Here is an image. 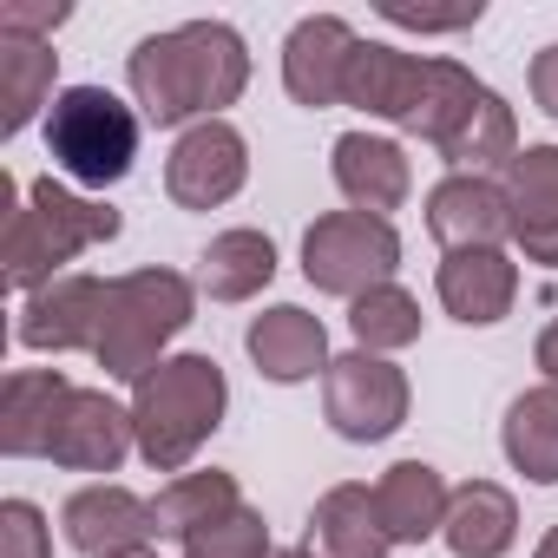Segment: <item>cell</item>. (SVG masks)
Listing matches in <instances>:
<instances>
[{
    "label": "cell",
    "mask_w": 558,
    "mask_h": 558,
    "mask_svg": "<svg viewBox=\"0 0 558 558\" xmlns=\"http://www.w3.org/2000/svg\"><path fill=\"white\" fill-rule=\"evenodd\" d=\"M138 447L132 434V408H119L106 388H73L60 421H53V440H47V460L66 466V473H119V460Z\"/></svg>",
    "instance_id": "cell-10"
},
{
    "label": "cell",
    "mask_w": 558,
    "mask_h": 558,
    "mask_svg": "<svg viewBox=\"0 0 558 558\" xmlns=\"http://www.w3.org/2000/svg\"><path fill=\"white\" fill-rule=\"evenodd\" d=\"M427 230L434 243L453 256V250H499L512 236V210H506V184L493 178H473V171H453L427 191Z\"/></svg>",
    "instance_id": "cell-15"
},
{
    "label": "cell",
    "mask_w": 558,
    "mask_h": 558,
    "mask_svg": "<svg viewBox=\"0 0 558 558\" xmlns=\"http://www.w3.org/2000/svg\"><path fill=\"white\" fill-rule=\"evenodd\" d=\"M243 349H250L256 375L276 381V388H296V381L329 375V329H323V316H310L296 303H276V310L250 316Z\"/></svg>",
    "instance_id": "cell-14"
},
{
    "label": "cell",
    "mask_w": 558,
    "mask_h": 558,
    "mask_svg": "<svg viewBox=\"0 0 558 558\" xmlns=\"http://www.w3.org/2000/svg\"><path fill=\"white\" fill-rule=\"evenodd\" d=\"M243 506V486H236V473H223V466H204V473H178L158 499H151V519H158V538H191L197 525H210V519H223V512H236Z\"/></svg>",
    "instance_id": "cell-26"
},
{
    "label": "cell",
    "mask_w": 558,
    "mask_h": 558,
    "mask_svg": "<svg viewBox=\"0 0 558 558\" xmlns=\"http://www.w3.org/2000/svg\"><path fill=\"white\" fill-rule=\"evenodd\" d=\"M349 329H355V349L395 355V349L421 342V303H414L401 283H381V290H368L362 303H349Z\"/></svg>",
    "instance_id": "cell-27"
},
{
    "label": "cell",
    "mask_w": 558,
    "mask_h": 558,
    "mask_svg": "<svg viewBox=\"0 0 558 558\" xmlns=\"http://www.w3.org/2000/svg\"><path fill=\"white\" fill-rule=\"evenodd\" d=\"M329 171H336V191L349 197V210H368V217H388L408 204L414 191V165L395 138H375V132H342L336 151H329Z\"/></svg>",
    "instance_id": "cell-17"
},
{
    "label": "cell",
    "mask_w": 558,
    "mask_h": 558,
    "mask_svg": "<svg viewBox=\"0 0 558 558\" xmlns=\"http://www.w3.org/2000/svg\"><path fill=\"white\" fill-rule=\"evenodd\" d=\"M53 73H60V53H53V40H27V34H0V132L8 138H21L34 119H40V106H53L60 93H53Z\"/></svg>",
    "instance_id": "cell-24"
},
{
    "label": "cell",
    "mask_w": 558,
    "mask_h": 558,
    "mask_svg": "<svg viewBox=\"0 0 558 558\" xmlns=\"http://www.w3.org/2000/svg\"><path fill=\"white\" fill-rule=\"evenodd\" d=\"M138 132L145 119L106 86H60V99L47 106V158L80 191L119 184L138 158Z\"/></svg>",
    "instance_id": "cell-6"
},
{
    "label": "cell",
    "mask_w": 558,
    "mask_h": 558,
    "mask_svg": "<svg viewBox=\"0 0 558 558\" xmlns=\"http://www.w3.org/2000/svg\"><path fill=\"white\" fill-rule=\"evenodd\" d=\"M0 197H8V250H0V263H8V290L21 296L47 290L53 276H66L60 263L125 230L106 197H80L66 178H34L27 191L14 178H0Z\"/></svg>",
    "instance_id": "cell-3"
},
{
    "label": "cell",
    "mask_w": 558,
    "mask_h": 558,
    "mask_svg": "<svg viewBox=\"0 0 558 558\" xmlns=\"http://www.w3.org/2000/svg\"><path fill=\"white\" fill-rule=\"evenodd\" d=\"M269 551L276 545H269V525L256 506H236V512H223L184 538V558H269Z\"/></svg>",
    "instance_id": "cell-28"
},
{
    "label": "cell",
    "mask_w": 558,
    "mask_h": 558,
    "mask_svg": "<svg viewBox=\"0 0 558 558\" xmlns=\"http://www.w3.org/2000/svg\"><path fill=\"white\" fill-rule=\"evenodd\" d=\"M66 395H73V381L60 368H14L8 388H0V453L47 460V440H53Z\"/></svg>",
    "instance_id": "cell-20"
},
{
    "label": "cell",
    "mask_w": 558,
    "mask_h": 558,
    "mask_svg": "<svg viewBox=\"0 0 558 558\" xmlns=\"http://www.w3.org/2000/svg\"><path fill=\"white\" fill-rule=\"evenodd\" d=\"M243 178H250V145L230 119H204L178 132L171 165H165V191L178 210H217L243 191Z\"/></svg>",
    "instance_id": "cell-9"
},
{
    "label": "cell",
    "mask_w": 558,
    "mask_h": 558,
    "mask_svg": "<svg viewBox=\"0 0 558 558\" xmlns=\"http://www.w3.org/2000/svg\"><path fill=\"white\" fill-rule=\"evenodd\" d=\"M269 276H276V243L263 230H250V223L217 230L204 243V256H197V290L210 303H250V296L269 290Z\"/></svg>",
    "instance_id": "cell-23"
},
{
    "label": "cell",
    "mask_w": 558,
    "mask_h": 558,
    "mask_svg": "<svg viewBox=\"0 0 558 558\" xmlns=\"http://www.w3.org/2000/svg\"><path fill=\"white\" fill-rule=\"evenodd\" d=\"M493 86L473 80L460 60H427V53H401L388 40H362L355 60H349V86H342V106L368 112V119H388L401 125L408 138H427L434 151L480 112Z\"/></svg>",
    "instance_id": "cell-2"
},
{
    "label": "cell",
    "mask_w": 558,
    "mask_h": 558,
    "mask_svg": "<svg viewBox=\"0 0 558 558\" xmlns=\"http://www.w3.org/2000/svg\"><path fill=\"white\" fill-rule=\"evenodd\" d=\"M119 558H158V551H119Z\"/></svg>",
    "instance_id": "cell-36"
},
{
    "label": "cell",
    "mask_w": 558,
    "mask_h": 558,
    "mask_svg": "<svg viewBox=\"0 0 558 558\" xmlns=\"http://www.w3.org/2000/svg\"><path fill=\"white\" fill-rule=\"evenodd\" d=\"M447 506H453V486L440 480V466L427 460H395L381 480H375V512L388 525L395 545H427L447 532Z\"/></svg>",
    "instance_id": "cell-19"
},
{
    "label": "cell",
    "mask_w": 558,
    "mask_h": 558,
    "mask_svg": "<svg viewBox=\"0 0 558 558\" xmlns=\"http://www.w3.org/2000/svg\"><path fill=\"white\" fill-rule=\"evenodd\" d=\"M532 99H538L545 119H558V40L532 53Z\"/></svg>",
    "instance_id": "cell-32"
},
{
    "label": "cell",
    "mask_w": 558,
    "mask_h": 558,
    "mask_svg": "<svg viewBox=\"0 0 558 558\" xmlns=\"http://www.w3.org/2000/svg\"><path fill=\"white\" fill-rule=\"evenodd\" d=\"M447 551L453 558H506L512 538H519V506L499 480H466L453 486V506H447Z\"/></svg>",
    "instance_id": "cell-22"
},
{
    "label": "cell",
    "mask_w": 558,
    "mask_h": 558,
    "mask_svg": "<svg viewBox=\"0 0 558 558\" xmlns=\"http://www.w3.org/2000/svg\"><path fill=\"white\" fill-rule=\"evenodd\" d=\"M375 14L388 27H408V34H466L486 8L480 0H460V8H421V0H375Z\"/></svg>",
    "instance_id": "cell-29"
},
{
    "label": "cell",
    "mask_w": 558,
    "mask_h": 558,
    "mask_svg": "<svg viewBox=\"0 0 558 558\" xmlns=\"http://www.w3.org/2000/svg\"><path fill=\"white\" fill-rule=\"evenodd\" d=\"M99 316H106V283L99 276H53L47 290H34L21 303L14 342L34 355H73L99 342Z\"/></svg>",
    "instance_id": "cell-12"
},
{
    "label": "cell",
    "mask_w": 558,
    "mask_h": 558,
    "mask_svg": "<svg viewBox=\"0 0 558 558\" xmlns=\"http://www.w3.org/2000/svg\"><path fill=\"white\" fill-rule=\"evenodd\" d=\"M355 47H362V40H355V27H349L342 14H310V21H296L290 40H283V86H290V99L310 106V112L342 106Z\"/></svg>",
    "instance_id": "cell-13"
},
{
    "label": "cell",
    "mask_w": 558,
    "mask_h": 558,
    "mask_svg": "<svg viewBox=\"0 0 558 558\" xmlns=\"http://www.w3.org/2000/svg\"><path fill=\"white\" fill-rule=\"evenodd\" d=\"M506 210H512V243L525 263L558 269V145H525L506 171Z\"/></svg>",
    "instance_id": "cell-18"
},
{
    "label": "cell",
    "mask_w": 558,
    "mask_h": 558,
    "mask_svg": "<svg viewBox=\"0 0 558 558\" xmlns=\"http://www.w3.org/2000/svg\"><path fill=\"white\" fill-rule=\"evenodd\" d=\"M197 310V283L178 269H132V276H112L106 283V316H99V342H93V362L112 375V381H145L158 362H165V342L191 323Z\"/></svg>",
    "instance_id": "cell-5"
},
{
    "label": "cell",
    "mask_w": 558,
    "mask_h": 558,
    "mask_svg": "<svg viewBox=\"0 0 558 558\" xmlns=\"http://www.w3.org/2000/svg\"><path fill=\"white\" fill-rule=\"evenodd\" d=\"M303 545H310L316 558H388V551H395V538H388V525H381V512H375V493L355 486V480H349V486H329V493L316 499Z\"/></svg>",
    "instance_id": "cell-21"
},
{
    "label": "cell",
    "mask_w": 558,
    "mask_h": 558,
    "mask_svg": "<svg viewBox=\"0 0 558 558\" xmlns=\"http://www.w3.org/2000/svg\"><path fill=\"white\" fill-rule=\"evenodd\" d=\"M269 558H316V551H310V545H276Z\"/></svg>",
    "instance_id": "cell-35"
},
{
    "label": "cell",
    "mask_w": 558,
    "mask_h": 558,
    "mask_svg": "<svg viewBox=\"0 0 558 558\" xmlns=\"http://www.w3.org/2000/svg\"><path fill=\"white\" fill-rule=\"evenodd\" d=\"M532 362H538L545 388H558V316H551V323H545V336L532 342Z\"/></svg>",
    "instance_id": "cell-33"
},
{
    "label": "cell",
    "mask_w": 558,
    "mask_h": 558,
    "mask_svg": "<svg viewBox=\"0 0 558 558\" xmlns=\"http://www.w3.org/2000/svg\"><path fill=\"white\" fill-rule=\"evenodd\" d=\"M0 558H53V532L34 499H0Z\"/></svg>",
    "instance_id": "cell-30"
},
{
    "label": "cell",
    "mask_w": 558,
    "mask_h": 558,
    "mask_svg": "<svg viewBox=\"0 0 558 558\" xmlns=\"http://www.w3.org/2000/svg\"><path fill=\"white\" fill-rule=\"evenodd\" d=\"M499 447L512 473H525L532 486H558V388H525L499 421Z\"/></svg>",
    "instance_id": "cell-25"
},
{
    "label": "cell",
    "mask_w": 558,
    "mask_h": 558,
    "mask_svg": "<svg viewBox=\"0 0 558 558\" xmlns=\"http://www.w3.org/2000/svg\"><path fill=\"white\" fill-rule=\"evenodd\" d=\"M532 558H558V525H551V532L538 538V551H532Z\"/></svg>",
    "instance_id": "cell-34"
},
{
    "label": "cell",
    "mask_w": 558,
    "mask_h": 558,
    "mask_svg": "<svg viewBox=\"0 0 558 558\" xmlns=\"http://www.w3.org/2000/svg\"><path fill=\"white\" fill-rule=\"evenodd\" d=\"M125 86L145 125H204L223 119V106L250 86V47L230 21H184L165 34H145L125 60Z\"/></svg>",
    "instance_id": "cell-1"
},
{
    "label": "cell",
    "mask_w": 558,
    "mask_h": 558,
    "mask_svg": "<svg viewBox=\"0 0 558 558\" xmlns=\"http://www.w3.org/2000/svg\"><path fill=\"white\" fill-rule=\"evenodd\" d=\"M66 21H73L66 0H0V34L53 40V27H66Z\"/></svg>",
    "instance_id": "cell-31"
},
{
    "label": "cell",
    "mask_w": 558,
    "mask_h": 558,
    "mask_svg": "<svg viewBox=\"0 0 558 558\" xmlns=\"http://www.w3.org/2000/svg\"><path fill=\"white\" fill-rule=\"evenodd\" d=\"M323 414L342 440L375 447L408 421V375L388 355H368V349L336 355L329 375H323Z\"/></svg>",
    "instance_id": "cell-8"
},
{
    "label": "cell",
    "mask_w": 558,
    "mask_h": 558,
    "mask_svg": "<svg viewBox=\"0 0 558 558\" xmlns=\"http://www.w3.org/2000/svg\"><path fill=\"white\" fill-rule=\"evenodd\" d=\"M230 381L210 355H165L138 388H132V434L138 460L151 473H184L197 447L223 427Z\"/></svg>",
    "instance_id": "cell-4"
},
{
    "label": "cell",
    "mask_w": 558,
    "mask_h": 558,
    "mask_svg": "<svg viewBox=\"0 0 558 558\" xmlns=\"http://www.w3.org/2000/svg\"><path fill=\"white\" fill-rule=\"evenodd\" d=\"M60 525H66V545L80 558H119V551H145L158 538L151 499H138L132 486H112V480L80 486L60 506Z\"/></svg>",
    "instance_id": "cell-11"
},
{
    "label": "cell",
    "mask_w": 558,
    "mask_h": 558,
    "mask_svg": "<svg viewBox=\"0 0 558 558\" xmlns=\"http://www.w3.org/2000/svg\"><path fill=\"white\" fill-rule=\"evenodd\" d=\"M401 269V236L388 217H368V210H329L303 230V276L323 290V296H342V303H362L368 290L395 283Z\"/></svg>",
    "instance_id": "cell-7"
},
{
    "label": "cell",
    "mask_w": 558,
    "mask_h": 558,
    "mask_svg": "<svg viewBox=\"0 0 558 558\" xmlns=\"http://www.w3.org/2000/svg\"><path fill=\"white\" fill-rule=\"evenodd\" d=\"M434 290H440V310L466 329H493L512 316L519 303V263L506 250H453L440 256V276H434Z\"/></svg>",
    "instance_id": "cell-16"
}]
</instances>
